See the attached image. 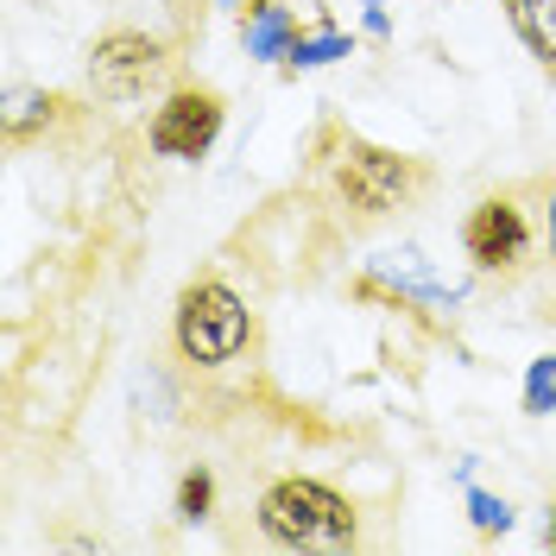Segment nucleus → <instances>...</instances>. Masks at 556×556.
<instances>
[{
    "label": "nucleus",
    "instance_id": "nucleus-2",
    "mask_svg": "<svg viewBox=\"0 0 556 556\" xmlns=\"http://www.w3.org/2000/svg\"><path fill=\"white\" fill-rule=\"evenodd\" d=\"M260 531L273 544L311 551V544H348L354 538V506L342 493H329L323 481H278L260 500Z\"/></svg>",
    "mask_w": 556,
    "mask_h": 556
},
{
    "label": "nucleus",
    "instance_id": "nucleus-9",
    "mask_svg": "<svg viewBox=\"0 0 556 556\" xmlns=\"http://www.w3.org/2000/svg\"><path fill=\"white\" fill-rule=\"evenodd\" d=\"M556 405V354H544L538 367H531V386H525V412L544 417Z\"/></svg>",
    "mask_w": 556,
    "mask_h": 556
},
{
    "label": "nucleus",
    "instance_id": "nucleus-6",
    "mask_svg": "<svg viewBox=\"0 0 556 556\" xmlns=\"http://www.w3.org/2000/svg\"><path fill=\"white\" fill-rule=\"evenodd\" d=\"M222 134V96L215 89H172L165 108L152 114V152L159 159H203Z\"/></svg>",
    "mask_w": 556,
    "mask_h": 556
},
{
    "label": "nucleus",
    "instance_id": "nucleus-1",
    "mask_svg": "<svg viewBox=\"0 0 556 556\" xmlns=\"http://www.w3.org/2000/svg\"><path fill=\"white\" fill-rule=\"evenodd\" d=\"M424 190H430V165L412 159V152H386V146H367V139L348 134L329 159V197L354 228L412 208Z\"/></svg>",
    "mask_w": 556,
    "mask_h": 556
},
{
    "label": "nucleus",
    "instance_id": "nucleus-8",
    "mask_svg": "<svg viewBox=\"0 0 556 556\" xmlns=\"http://www.w3.org/2000/svg\"><path fill=\"white\" fill-rule=\"evenodd\" d=\"M291 13L285 7H260L253 13V26H247V45H253V58H278V51H291Z\"/></svg>",
    "mask_w": 556,
    "mask_h": 556
},
{
    "label": "nucleus",
    "instance_id": "nucleus-4",
    "mask_svg": "<svg viewBox=\"0 0 556 556\" xmlns=\"http://www.w3.org/2000/svg\"><path fill=\"white\" fill-rule=\"evenodd\" d=\"M462 247L481 273H500V278H519L538 253V228H531V208L519 203V190H493L481 203L468 208L462 222Z\"/></svg>",
    "mask_w": 556,
    "mask_h": 556
},
{
    "label": "nucleus",
    "instance_id": "nucleus-3",
    "mask_svg": "<svg viewBox=\"0 0 556 556\" xmlns=\"http://www.w3.org/2000/svg\"><path fill=\"white\" fill-rule=\"evenodd\" d=\"M253 336V316L247 304L228 291V285H190L184 298H177V348H184V361H197V367H222V361H235Z\"/></svg>",
    "mask_w": 556,
    "mask_h": 556
},
{
    "label": "nucleus",
    "instance_id": "nucleus-11",
    "mask_svg": "<svg viewBox=\"0 0 556 556\" xmlns=\"http://www.w3.org/2000/svg\"><path fill=\"white\" fill-rule=\"evenodd\" d=\"M329 58H348V38H291V64H329Z\"/></svg>",
    "mask_w": 556,
    "mask_h": 556
},
{
    "label": "nucleus",
    "instance_id": "nucleus-10",
    "mask_svg": "<svg viewBox=\"0 0 556 556\" xmlns=\"http://www.w3.org/2000/svg\"><path fill=\"white\" fill-rule=\"evenodd\" d=\"M468 513H475V531H481V538H493V531H506V525H513V506H506V500H493V493H475V500H468Z\"/></svg>",
    "mask_w": 556,
    "mask_h": 556
},
{
    "label": "nucleus",
    "instance_id": "nucleus-13",
    "mask_svg": "<svg viewBox=\"0 0 556 556\" xmlns=\"http://www.w3.org/2000/svg\"><path fill=\"white\" fill-rule=\"evenodd\" d=\"M538 197H544V208H538V215H544V241H551V260H556V177L538 184Z\"/></svg>",
    "mask_w": 556,
    "mask_h": 556
},
{
    "label": "nucleus",
    "instance_id": "nucleus-5",
    "mask_svg": "<svg viewBox=\"0 0 556 556\" xmlns=\"http://www.w3.org/2000/svg\"><path fill=\"white\" fill-rule=\"evenodd\" d=\"M165 76H172V51L146 33H127V26L102 33L89 51V89L102 102H146L165 89Z\"/></svg>",
    "mask_w": 556,
    "mask_h": 556
},
{
    "label": "nucleus",
    "instance_id": "nucleus-7",
    "mask_svg": "<svg viewBox=\"0 0 556 556\" xmlns=\"http://www.w3.org/2000/svg\"><path fill=\"white\" fill-rule=\"evenodd\" d=\"M506 20L531 45V58L556 76V0H506Z\"/></svg>",
    "mask_w": 556,
    "mask_h": 556
},
{
    "label": "nucleus",
    "instance_id": "nucleus-12",
    "mask_svg": "<svg viewBox=\"0 0 556 556\" xmlns=\"http://www.w3.org/2000/svg\"><path fill=\"white\" fill-rule=\"evenodd\" d=\"M208 493H215V486H208L203 468H197V475H184V486H177V513H184V519H203V513H208Z\"/></svg>",
    "mask_w": 556,
    "mask_h": 556
},
{
    "label": "nucleus",
    "instance_id": "nucleus-14",
    "mask_svg": "<svg viewBox=\"0 0 556 556\" xmlns=\"http://www.w3.org/2000/svg\"><path fill=\"white\" fill-rule=\"evenodd\" d=\"M551 551H556V519H551Z\"/></svg>",
    "mask_w": 556,
    "mask_h": 556
}]
</instances>
